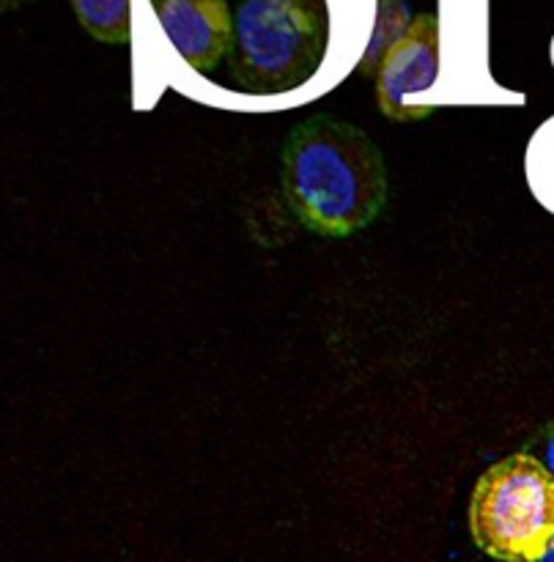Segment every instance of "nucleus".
I'll list each match as a JSON object with an SVG mask.
<instances>
[{"instance_id":"obj_1","label":"nucleus","mask_w":554,"mask_h":562,"mask_svg":"<svg viewBox=\"0 0 554 562\" xmlns=\"http://www.w3.org/2000/svg\"><path fill=\"white\" fill-rule=\"evenodd\" d=\"M283 184L291 212L318 236L354 234L387 203V168L378 148L365 132L329 115L291 132Z\"/></svg>"},{"instance_id":"obj_2","label":"nucleus","mask_w":554,"mask_h":562,"mask_svg":"<svg viewBox=\"0 0 554 562\" xmlns=\"http://www.w3.org/2000/svg\"><path fill=\"white\" fill-rule=\"evenodd\" d=\"M327 42L324 0H239L230 71L245 91H294L316 75Z\"/></svg>"},{"instance_id":"obj_3","label":"nucleus","mask_w":554,"mask_h":562,"mask_svg":"<svg viewBox=\"0 0 554 562\" xmlns=\"http://www.w3.org/2000/svg\"><path fill=\"white\" fill-rule=\"evenodd\" d=\"M475 547L499 562H541L554 547V472L524 453L477 477L470 497Z\"/></svg>"},{"instance_id":"obj_4","label":"nucleus","mask_w":554,"mask_h":562,"mask_svg":"<svg viewBox=\"0 0 554 562\" xmlns=\"http://www.w3.org/2000/svg\"><path fill=\"white\" fill-rule=\"evenodd\" d=\"M439 75V20L417 14L376 69L378 110L393 121H417L431 108L406 104L409 93L428 91Z\"/></svg>"},{"instance_id":"obj_5","label":"nucleus","mask_w":554,"mask_h":562,"mask_svg":"<svg viewBox=\"0 0 554 562\" xmlns=\"http://www.w3.org/2000/svg\"><path fill=\"white\" fill-rule=\"evenodd\" d=\"M157 16L176 53L195 71H212L234 44L225 0H159Z\"/></svg>"},{"instance_id":"obj_6","label":"nucleus","mask_w":554,"mask_h":562,"mask_svg":"<svg viewBox=\"0 0 554 562\" xmlns=\"http://www.w3.org/2000/svg\"><path fill=\"white\" fill-rule=\"evenodd\" d=\"M159 5V0H154ZM80 25L104 44H124L132 36L129 0H71Z\"/></svg>"},{"instance_id":"obj_7","label":"nucleus","mask_w":554,"mask_h":562,"mask_svg":"<svg viewBox=\"0 0 554 562\" xmlns=\"http://www.w3.org/2000/svg\"><path fill=\"white\" fill-rule=\"evenodd\" d=\"M406 27H409V25H406L404 3H398V0H382V11H378L376 33H373V42H371V47H368V55H365V64H362V69H365V71L378 69L384 53H387V49L393 47L395 42H398L400 33H404Z\"/></svg>"},{"instance_id":"obj_8","label":"nucleus","mask_w":554,"mask_h":562,"mask_svg":"<svg viewBox=\"0 0 554 562\" xmlns=\"http://www.w3.org/2000/svg\"><path fill=\"white\" fill-rule=\"evenodd\" d=\"M546 467L554 472V434H552V439H549V445H546Z\"/></svg>"},{"instance_id":"obj_9","label":"nucleus","mask_w":554,"mask_h":562,"mask_svg":"<svg viewBox=\"0 0 554 562\" xmlns=\"http://www.w3.org/2000/svg\"><path fill=\"white\" fill-rule=\"evenodd\" d=\"M20 3H25V0H3V9H16Z\"/></svg>"},{"instance_id":"obj_10","label":"nucleus","mask_w":554,"mask_h":562,"mask_svg":"<svg viewBox=\"0 0 554 562\" xmlns=\"http://www.w3.org/2000/svg\"><path fill=\"white\" fill-rule=\"evenodd\" d=\"M541 562H554V547H552V549H549V554H546V558H543Z\"/></svg>"}]
</instances>
